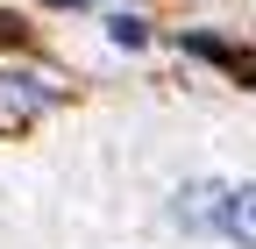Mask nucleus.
<instances>
[{"instance_id": "obj_5", "label": "nucleus", "mask_w": 256, "mask_h": 249, "mask_svg": "<svg viewBox=\"0 0 256 249\" xmlns=\"http://www.w3.org/2000/svg\"><path fill=\"white\" fill-rule=\"evenodd\" d=\"M14 36H22V22H14V14H0V43H14Z\"/></svg>"}, {"instance_id": "obj_3", "label": "nucleus", "mask_w": 256, "mask_h": 249, "mask_svg": "<svg viewBox=\"0 0 256 249\" xmlns=\"http://www.w3.org/2000/svg\"><path fill=\"white\" fill-rule=\"evenodd\" d=\"M220 192H228V185H214V178L185 185V192H178V206H171V221H178L185 235H206V228H214V214H220Z\"/></svg>"}, {"instance_id": "obj_4", "label": "nucleus", "mask_w": 256, "mask_h": 249, "mask_svg": "<svg viewBox=\"0 0 256 249\" xmlns=\"http://www.w3.org/2000/svg\"><path fill=\"white\" fill-rule=\"evenodd\" d=\"M107 36H114L121 50H142V43H150V22H142V14H114V22H107Z\"/></svg>"}, {"instance_id": "obj_1", "label": "nucleus", "mask_w": 256, "mask_h": 249, "mask_svg": "<svg viewBox=\"0 0 256 249\" xmlns=\"http://www.w3.org/2000/svg\"><path fill=\"white\" fill-rule=\"evenodd\" d=\"M64 92L43 78V72H0V114H43V107H57Z\"/></svg>"}, {"instance_id": "obj_2", "label": "nucleus", "mask_w": 256, "mask_h": 249, "mask_svg": "<svg viewBox=\"0 0 256 249\" xmlns=\"http://www.w3.org/2000/svg\"><path fill=\"white\" fill-rule=\"evenodd\" d=\"M214 235H228V242L256 249V185H228V192H220V214H214Z\"/></svg>"}]
</instances>
